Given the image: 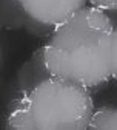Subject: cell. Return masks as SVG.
<instances>
[{
	"instance_id": "cell-2",
	"label": "cell",
	"mask_w": 117,
	"mask_h": 130,
	"mask_svg": "<svg viewBox=\"0 0 117 130\" xmlns=\"http://www.w3.org/2000/svg\"><path fill=\"white\" fill-rule=\"evenodd\" d=\"M91 90L49 76L9 104L5 127L11 130H85L94 115Z\"/></svg>"
},
{
	"instance_id": "cell-7",
	"label": "cell",
	"mask_w": 117,
	"mask_h": 130,
	"mask_svg": "<svg viewBox=\"0 0 117 130\" xmlns=\"http://www.w3.org/2000/svg\"><path fill=\"white\" fill-rule=\"evenodd\" d=\"M25 31L28 32V34L34 36V37H46L48 39L53 34L54 28L46 25V23H42V22H39L36 19H32L31 15H28L26 23H25Z\"/></svg>"
},
{
	"instance_id": "cell-6",
	"label": "cell",
	"mask_w": 117,
	"mask_h": 130,
	"mask_svg": "<svg viewBox=\"0 0 117 130\" xmlns=\"http://www.w3.org/2000/svg\"><path fill=\"white\" fill-rule=\"evenodd\" d=\"M89 128H117V107L105 105L96 108Z\"/></svg>"
},
{
	"instance_id": "cell-10",
	"label": "cell",
	"mask_w": 117,
	"mask_h": 130,
	"mask_svg": "<svg viewBox=\"0 0 117 130\" xmlns=\"http://www.w3.org/2000/svg\"><path fill=\"white\" fill-rule=\"evenodd\" d=\"M106 14L109 15V19H111V23H112V26H117V9H111V11H106Z\"/></svg>"
},
{
	"instance_id": "cell-3",
	"label": "cell",
	"mask_w": 117,
	"mask_h": 130,
	"mask_svg": "<svg viewBox=\"0 0 117 130\" xmlns=\"http://www.w3.org/2000/svg\"><path fill=\"white\" fill-rule=\"evenodd\" d=\"M28 15L49 26H59L88 6V0H20Z\"/></svg>"
},
{
	"instance_id": "cell-5",
	"label": "cell",
	"mask_w": 117,
	"mask_h": 130,
	"mask_svg": "<svg viewBox=\"0 0 117 130\" xmlns=\"http://www.w3.org/2000/svg\"><path fill=\"white\" fill-rule=\"evenodd\" d=\"M2 28L6 31L25 29L28 12L20 0H2Z\"/></svg>"
},
{
	"instance_id": "cell-9",
	"label": "cell",
	"mask_w": 117,
	"mask_h": 130,
	"mask_svg": "<svg viewBox=\"0 0 117 130\" xmlns=\"http://www.w3.org/2000/svg\"><path fill=\"white\" fill-rule=\"evenodd\" d=\"M88 3L91 6H96V8L103 9V11L117 9V0H88Z\"/></svg>"
},
{
	"instance_id": "cell-8",
	"label": "cell",
	"mask_w": 117,
	"mask_h": 130,
	"mask_svg": "<svg viewBox=\"0 0 117 130\" xmlns=\"http://www.w3.org/2000/svg\"><path fill=\"white\" fill-rule=\"evenodd\" d=\"M111 76L117 80V26L112 29V40H111Z\"/></svg>"
},
{
	"instance_id": "cell-1",
	"label": "cell",
	"mask_w": 117,
	"mask_h": 130,
	"mask_svg": "<svg viewBox=\"0 0 117 130\" xmlns=\"http://www.w3.org/2000/svg\"><path fill=\"white\" fill-rule=\"evenodd\" d=\"M112 23L106 11L85 6L54 28L43 45L45 63L53 76L99 90L112 79Z\"/></svg>"
},
{
	"instance_id": "cell-4",
	"label": "cell",
	"mask_w": 117,
	"mask_h": 130,
	"mask_svg": "<svg viewBox=\"0 0 117 130\" xmlns=\"http://www.w3.org/2000/svg\"><path fill=\"white\" fill-rule=\"evenodd\" d=\"M49 76H53L49 73L46 63H45V53H43V46H40L39 50H36L31 54V57L22 65L15 73V91L17 94L26 93L32 90L37 84H40L42 80L48 79Z\"/></svg>"
}]
</instances>
